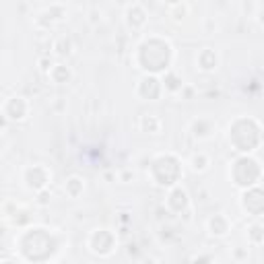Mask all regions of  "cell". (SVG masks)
Returning <instances> with one entry per match:
<instances>
[{
	"instance_id": "52a82bcc",
	"label": "cell",
	"mask_w": 264,
	"mask_h": 264,
	"mask_svg": "<svg viewBox=\"0 0 264 264\" xmlns=\"http://www.w3.org/2000/svg\"><path fill=\"white\" fill-rule=\"evenodd\" d=\"M140 128H143L145 132H151V134H159L161 128H163V122L159 116L155 114H145L143 118H140Z\"/></svg>"
},
{
	"instance_id": "7c38bea8",
	"label": "cell",
	"mask_w": 264,
	"mask_h": 264,
	"mask_svg": "<svg viewBox=\"0 0 264 264\" xmlns=\"http://www.w3.org/2000/svg\"><path fill=\"white\" fill-rule=\"evenodd\" d=\"M208 165H210V159H208V155L206 153H194L190 157V167H192V171H198V173H202V171H206L208 169Z\"/></svg>"
},
{
	"instance_id": "ac0fdd59",
	"label": "cell",
	"mask_w": 264,
	"mask_h": 264,
	"mask_svg": "<svg viewBox=\"0 0 264 264\" xmlns=\"http://www.w3.org/2000/svg\"><path fill=\"white\" fill-rule=\"evenodd\" d=\"M145 264H157V260H153V258H149V260H145Z\"/></svg>"
},
{
	"instance_id": "9a60e30c",
	"label": "cell",
	"mask_w": 264,
	"mask_h": 264,
	"mask_svg": "<svg viewBox=\"0 0 264 264\" xmlns=\"http://www.w3.org/2000/svg\"><path fill=\"white\" fill-rule=\"evenodd\" d=\"M38 194H40V200H38V204H40V206H46V204H50V200H52L50 190H42V192H38Z\"/></svg>"
},
{
	"instance_id": "8992f818",
	"label": "cell",
	"mask_w": 264,
	"mask_h": 264,
	"mask_svg": "<svg viewBox=\"0 0 264 264\" xmlns=\"http://www.w3.org/2000/svg\"><path fill=\"white\" fill-rule=\"evenodd\" d=\"M215 132V124L210 120H204V118H198L192 122V134H194L196 138H208L210 134Z\"/></svg>"
},
{
	"instance_id": "5bb4252c",
	"label": "cell",
	"mask_w": 264,
	"mask_h": 264,
	"mask_svg": "<svg viewBox=\"0 0 264 264\" xmlns=\"http://www.w3.org/2000/svg\"><path fill=\"white\" fill-rule=\"evenodd\" d=\"M38 66H40V70H42L44 75H50V70L54 68V62H52L50 56H42V58L38 60Z\"/></svg>"
},
{
	"instance_id": "4fadbf2b",
	"label": "cell",
	"mask_w": 264,
	"mask_h": 264,
	"mask_svg": "<svg viewBox=\"0 0 264 264\" xmlns=\"http://www.w3.org/2000/svg\"><path fill=\"white\" fill-rule=\"evenodd\" d=\"M101 19H103V11H101V9H97V7L89 9V13H87V21H89L91 25L101 23Z\"/></svg>"
},
{
	"instance_id": "30bf717a",
	"label": "cell",
	"mask_w": 264,
	"mask_h": 264,
	"mask_svg": "<svg viewBox=\"0 0 264 264\" xmlns=\"http://www.w3.org/2000/svg\"><path fill=\"white\" fill-rule=\"evenodd\" d=\"M161 87L167 91V93H180L182 91V87H184V81L175 75V73H165V77H163V83H161Z\"/></svg>"
},
{
	"instance_id": "6da1fadb",
	"label": "cell",
	"mask_w": 264,
	"mask_h": 264,
	"mask_svg": "<svg viewBox=\"0 0 264 264\" xmlns=\"http://www.w3.org/2000/svg\"><path fill=\"white\" fill-rule=\"evenodd\" d=\"M33 178H35V182L29 186V190L42 192V190H48V184L52 180V173L44 165H33V167H27L25 169V182L27 180H33Z\"/></svg>"
},
{
	"instance_id": "3957f363",
	"label": "cell",
	"mask_w": 264,
	"mask_h": 264,
	"mask_svg": "<svg viewBox=\"0 0 264 264\" xmlns=\"http://www.w3.org/2000/svg\"><path fill=\"white\" fill-rule=\"evenodd\" d=\"M124 17H126V25H128V29L138 31V29H143V27L147 25V17H149V15H147L145 7L140 5V3H132V5L126 7Z\"/></svg>"
},
{
	"instance_id": "8fae6325",
	"label": "cell",
	"mask_w": 264,
	"mask_h": 264,
	"mask_svg": "<svg viewBox=\"0 0 264 264\" xmlns=\"http://www.w3.org/2000/svg\"><path fill=\"white\" fill-rule=\"evenodd\" d=\"M70 77H73V70H70L66 64H54V68L50 70V79L54 83H58V85L70 81Z\"/></svg>"
},
{
	"instance_id": "277c9868",
	"label": "cell",
	"mask_w": 264,
	"mask_h": 264,
	"mask_svg": "<svg viewBox=\"0 0 264 264\" xmlns=\"http://www.w3.org/2000/svg\"><path fill=\"white\" fill-rule=\"evenodd\" d=\"M196 64H198V68L206 70V73H208V70H215L219 66V54L213 48H204L196 56Z\"/></svg>"
},
{
	"instance_id": "ba28073f",
	"label": "cell",
	"mask_w": 264,
	"mask_h": 264,
	"mask_svg": "<svg viewBox=\"0 0 264 264\" xmlns=\"http://www.w3.org/2000/svg\"><path fill=\"white\" fill-rule=\"evenodd\" d=\"M52 50H54L60 58H66V56L73 54L75 46H73V40L66 38V35H62V38H56L54 42H52Z\"/></svg>"
},
{
	"instance_id": "e0dca14e",
	"label": "cell",
	"mask_w": 264,
	"mask_h": 264,
	"mask_svg": "<svg viewBox=\"0 0 264 264\" xmlns=\"http://www.w3.org/2000/svg\"><path fill=\"white\" fill-rule=\"evenodd\" d=\"M130 178H134V173H132V171H126V173H122V182H128Z\"/></svg>"
},
{
	"instance_id": "5b68a950",
	"label": "cell",
	"mask_w": 264,
	"mask_h": 264,
	"mask_svg": "<svg viewBox=\"0 0 264 264\" xmlns=\"http://www.w3.org/2000/svg\"><path fill=\"white\" fill-rule=\"evenodd\" d=\"M206 227H208L210 235H217V237L227 235V233H229V229H231V225H229V221H227L225 215H215V217H210L208 223H206Z\"/></svg>"
},
{
	"instance_id": "2e32d148",
	"label": "cell",
	"mask_w": 264,
	"mask_h": 264,
	"mask_svg": "<svg viewBox=\"0 0 264 264\" xmlns=\"http://www.w3.org/2000/svg\"><path fill=\"white\" fill-rule=\"evenodd\" d=\"M7 124H9V120H7V116L0 112V128H7Z\"/></svg>"
},
{
	"instance_id": "7a4b0ae2",
	"label": "cell",
	"mask_w": 264,
	"mask_h": 264,
	"mask_svg": "<svg viewBox=\"0 0 264 264\" xmlns=\"http://www.w3.org/2000/svg\"><path fill=\"white\" fill-rule=\"evenodd\" d=\"M3 114L7 116L9 122H15V120H25L27 114H29V103L25 97H11L7 103H5V110Z\"/></svg>"
},
{
	"instance_id": "9c48e42d",
	"label": "cell",
	"mask_w": 264,
	"mask_h": 264,
	"mask_svg": "<svg viewBox=\"0 0 264 264\" xmlns=\"http://www.w3.org/2000/svg\"><path fill=\"white\" fill-rule=\"evenodd\" d=\"M83 190H85V182L81 178H77V175H70L64 184V192L70 198H79L83 194Z\"/></svg>"
}]
</instances>
